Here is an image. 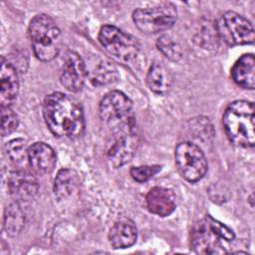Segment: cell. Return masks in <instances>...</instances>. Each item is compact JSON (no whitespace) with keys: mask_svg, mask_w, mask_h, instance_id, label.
I'll use <instances>...</instances> for the list:
<instances>
[{"mask_svg":"<svg viewBox=\"0 0 255 255\" xmlns=\"http://www.w3.org/2000/svg\"><path fill=\"white\" fill-rule=\"evenodd\" d=\"M43 116L48 128L56 136L76 138L85 130L81 105L63 93L55 92L45 98Z\"/></svg>","mask_w":255,"mask_h":255,"instance_id":"6da1fadb","label":"cell"},{"mask_svg":"<svg viewBox=\"0 0 255 255\" xmlns=\"http://www.w3.org/2000/svg\"><path fill=\"white\" fill-rule=\"evenodd\" d=\"M253 103L238 100L232 102L222 118L224 131L228 139L237 146L252 147L255 142Z\"/></svg>","mask_w":255,"mask_h":255,"instance_id":"7a4b0ae2","label":"cell"},{"mask_svg":"<svg viewBox=\"0 0 255 255\" xmlns=\"http://www.w3.org/2000/svg\"><path fill=\"white\" fill-rule=\"evenodd\" d=\"M234 232L210 215L197 221L191 230V248L199 254L227 253L224 242L234 239Z\"/></svg>","mask_w":255,"mask_h":255,"instance_id":"3957f363","label":"cell"},{"mask_svg":"<svg viewBox=\"0 0 255 255\" xmlns=\"http://www.w3.org/2000/svg\"><path fill=\"white\" fill-rule=\"evenodd\" d=\"M99 113L112 133L136 131L132 102L123 92L111 91L106 94L100 103Z\"/></svg>","mask_w":255,"mask_h":255,"instance_id":"277c9868","label":"cell"},{"mask_svg":"<svg viewBox=\"0 0 255 255\" xmlns=\"http://www.w3.org/2000/svg\"><path fill=\"white\" fill-rule=\"evenodd\" d=\"M28 33L37 59L50 62L58 56L61 32L51 17L45 14L36 15L30 22Z\"/></svg>","mask_w":255,"mask_h":255,"instance_id":"5b68a950","label":"cell"},{"mask_svg":"<svg viewBox=\"0 0 255 255\" xmlns=\"http://www.w3.org/2000/svg\"><path fill=\"white\" fill-rule=\"evenodd\" d=\"M177 19V10L171 3H161L149 8H138L132 13V20L144 34H156L173 26Z\"/></svg>","mask_w":255,"mask_h":255,"instance_id":"8992f818","label":"cell"},{"mask_svg":"<svg viewBox=\"0 0 255 255\" xmlns=\"http://www.w3.org/2000/svg\"><path fill=\"white\" fill-rule=\"evenodd\" d=\"M99 41L112 56L125 63L134 60L140 51L136 38L114 25H105L101 28Z\"/></svg>","mask_w":255,"mask_h":255,"instance_id":"52a82bcc","label":"cell"},{"mask_svg":"<svg viewBox=\"0 0 255 255\" xmlns=\"http://www.w3.org/2000/svg\"><path fill=\"white\" fill-rule=\"evenodd\" d=\"M217 35L229 46L247 45L254 42V29L251 23L240 14L228 11L215 23Z\"/></svg>","mask_w":255,"mask_h":255,"instance_id":"ba28073f","label":"cell"},{"mask_svg":"<svg viewBox=\"0 0 255 255\" xmlns=\"http://www.w3.org/2000/svg\"><path fill=\"white\" fill-rule=\"evenodd\" d=\"M174 157L179 173L187 181L196 182L205 175L208 168L207 160L196 144L188 141L178 143Z\"/></svg>","mask_w":255,"mask_h":255,"instance_id":"9c48e42d","label":"cell"},{"mask_svg":"<svg viewBox=\"0 0 255 255\" xmlns=\"http://www.w3.org/2000/svg\"><path fill=\"white\" fill-rule=\"evenodd\" d=\"M88 76L86 64L83 59L74 51H68L65 54L61 70V83L71 92H79L85 84Z\"/></svg>","mask_w":255,"mask_h":255,"instance_id":"30bf717a","label":"cell"},{"mask_svg":"<svg viewBox=\"0 0 255 255\" xmlns=\"http://www.w3.org/2000/svg\"><path fill=\"white\" fill-rule=\"evenodd\" d=\"M113 139L107 156L110 164L117 168L133 156L137 146V132H116L113 133Z\"/></svg>","mask_w":255,"mask_h":255,"instance_id":"8fae6325","label":"cell"},{"mask_svg":"<svg viewBox=\"0 0 255 255\" xmlns=\"http://www.w3.org/2000/svg\"><path fill=\"white\" fill-rule=\"evenodd\" d=\"M145 202L148 210L158 216L170 215L176 208V197L169 188L155 186L146 194Z\"/></svg>","mask_w":255,"mask_h":255,"instance_id":"7c38bea8","label":"cell"},{"mask_svg":"<svg viewBox=\"0 0 255 255\" xmlns=\"http://www.w3.org/2000/svg\"><path fill=\"white\" fill-rule=\"evenodd\" d=\"M28 161L34 172L49 173L57 161L55 150L45 142H35L28 147Z\"/></svg>","mask_w":255,"mask_h":255,"instance_id":"4fadbf2b","label":"cell"},{"mask_svg":"<svg viewBox=\"0 0 255 255\" xmlns=\"http://www.w3.org/2000/svg\"><path fill=\"white\" fill-rule=\"evenodd\" d=\"M9 193L16 199L27 200L33 197L39 189L36 178L26 170L12 171L8 176Z\"/></svg>","mask_w":255,"mask_h":255,"instance_id":"5bb4252c","label":"cell"},{"mask_svg":"<svg viewBox=\"0 0 255 255\" xmlns=\"http://www.w3.org/2000/svg\"><path fill=\"white\" fill-rule=\"evenodd\" d=\"M1 90H0V104L1 107H10L17 99L19 93V80L16 69L5 60L1 58Z\"/></svg>","mask_w":255,"mask_h":255,"instance_id":"9a60e30c","label":"cell"},{"mask_svg":"<svg viewBox=\"0 0 255 255\" xmlns=\"http://www.w3.org/2000/svg\"><path fill=\"white\" fill-rule=\"evenodd\" d=\"M136 227L129 219L117 221L109 233V241L115 249H125L132 246L136 241Z\"/></svg>","mask_w":255,"mask_h":255,"instance_id":"2e32d148","label":"cell"},{"mask_svg":"<svg viewBox=\"0 0 255 255\" xmlns=\"http://www.w3.org/2000/svg\"><path fill=\"white\" fill-rule=\"evenodd\" d=\"M233 81L244 89L255 87V58L253 54L242 55L231 69Z\"/></svg>","mask_w":255,"mask_h":255,"instance_id":"e0dca14e","label":"cell"},{"mask_svg":"<svg viewBox=\"0 0 255 255\" xmlns=\"http://www.w3.org/2000/svg\"><path fill=\"white\" fill-rule=\"evenodd\" d=\"M172 83L169 71L160 63H153L146 75V85L151 92L157 95L166 94Z\"/></svg>","mask_w":255,"mask_h":255,"instance_id":"ac0fdd59","label":"cell"},{"mask_svg":"<svg viewBox=\"0 0 255 255\" xmlns=\"http://www.w3.org/2000/svg\"><path fill=\"white\" fill-rule=\"evenodd\" d=\"M79 177L75 170L63 168L59 170L54 180V192L59 199L70 197L78 188Z\"/></svg>","mask_w":255,"mask_h":255,"instance_id":"d6986e66","label":"cell"},{"mask_svg":"<svg viewBox=\"0 0 255 255\" xmlns=\"http://www.w3.org/2000/svg\"><path fill=\"white\" fill-rule=\"evenodd\" d=\"M25 217L17 202L9 204L4 215V229L9 236L18 235L24 226Z\"/></svg>","mask_w":255,"mask_h":255,"instance_id":"ffe728a7","label":"cell"},{"mask_svg":"<svg viewBox=\"0 0 255 255\" xmlns=\"http://www.w3.org/2000/svg\"><path fill=\"white\" fill-rule=\"evenodd\" d=\"M118 79L116 68L109 62L102 61L91 71V82L95 86H103Z\"/></svg>","mask_w":255,"mask_h":255,"instance_id":"44dd1931","label":"cell"},{"mask_svg":"<svg viewBox=\"0 0 255 255\" xmlns=\"http://www.w3.org/2000/svg\"><path fill=\"white\" fill-rule=\"evenodd\" d=\"M156 46L157 49L171 61H178L182 56L180 46L170 36H161L157 40Z\"/></svg>","mask_w":255,"mask_h":255,"instance_id":"7402d4cb","label":"cell"},{"mask_svg":"<svg viewBox=\"0 0 255 255\" xmlns=\"http://www.w3.org/2000/svg\"><path fill=\"white\" fill-rule=\"evenodd\" d=\"M6 153L11 161L15 163H20L26 158H28V148L26 146V141L22 138H15L7 142Z\"/></svg>","mask_w":255,"mask_h":255,"instance_id":"603a6c76","label":"cell"},{"mask_svg":"<svg viewBox=\"0 0 255 255\" xmlns=\"http://www.w3.org/2000/svg\"><path fill=\"white\" fill-rule=\"evenodd\" d=\"M1 118H2V127L1 134L6 136L12 133L19 125V120L17 115L10 107H1Z\"/></svg>","mask_w":255,"mask_h":255,"instance_id":"cb8c5ba5","label":"cell"},{"mask_svg":"<svg viewBox=\"0 0 255 255\" xmlns=\"http://www.w3.org/2000/svg\"><path fill=\"white\" fill-rule=\"evenodd\" d=\"M161 170L160 165H142L130 168V176L137 182H145Z\"/></svg>","mask_w":255,"mask_h":255,"instance_id":"d4e9b609","label":"cell"}]
</instances>
